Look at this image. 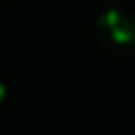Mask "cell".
Returning <instances> with one entry per match:
<instances>
[{"label":"cell","mask_w":135,"mask_h":135,"mask_svg":"<svg viewBox=\"0 0 135 135\" xmlns=\"http://www.w3.org/2000/svg\"><path fill=\"white\" fill-rule=\"evenodd\" d=\"M98 40L113 53H125L135 48V15L123 8H105L98 15Z\"/></svg>","instance_id":"6da1fadb"},{"label":"cell","mask_w":135,"mask_h":135,"mask_svg":"<svg viewBox=\"0 0 135 135\" xmlns=\"http://www.w3.org/2000/svg\"><path fill=\"white\" fill-rule=\"evenodd\" d=\"M8 98V88H5V83H0V103Z\"/></svg>","instance_id":"7a4b0ae2"}]
</instances>
